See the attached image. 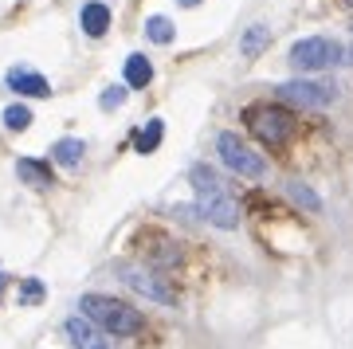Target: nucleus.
<instances>
[{"mask_svg": "<svg viewBox=\"0 0 353 349\" xmlns=\"http://www.w3.org/2000/svg\"><path fill=\"white\" fill-rule=\"evenodd\" d=\"M161 137H165V122H161V118H150V122L138 130L134 146H138V153H153L157 146H161Z\"/></svg>", "mask_w": 353, "mask_h": 349, "instance_id": "13", "label": "nucleus"}, {"mask_svg": "<svg viewBox=\"0 0 353 349\" xmlns=\"http://www.w3.org/2000/svg\"><path fill=\"white\" fill-rule=\"evenodd\" d=\"M153 79V63L145 55H130L126 59V87H145Z\"/></svg>", "mask_w": 353, "mask_h": 349, "instance_id": "15", "label": "nucleus"}, {"mask_svg": "<svg viewBox=\"0 0 353 349\" xmlns=\"http://www.w3.org/2000/svg\"><path fill=\"white\" fill-rule=\"evenodd\" d=\"M83 153H87V146H83L79 137H59V141L51 146V161L63 165V169H79V165H83Z\"/></svg>", "mask_w": 353, "mask_h": 349, "instance_id": "11", "label": "nucleus"}, {"mask_svg": "<svg viewBox=\"0 0 353 349\" xmlns=\"http://www.w3.org/2000/svg\"><path fill=\"white\" fill-rule=\"evenodd\" d=\"M79 24H83V32H87L90 39L106 36V28H110V8L106 4H83V12H79Z\"/></svg>", "mask_w": 353, "mask_h": 349, "instance_id": "10", "label": "nucleus"}, {"mask_svg": "<svg viewBox=\"0 0 353 349\" xmlns=\"http://www.w3.org/2000/svg\"><path fill=\"white\" fill-rule=\"evenodd\" d=\"M16 173H20V181L32 188H48L51 185V169L43 161H32V157H24V161H16Z\"/></svg>", "mask_w": 353, "mask_h": 349, "instance_id": "12", "label": "nucleus"}, {"mask_svg": "<svg viewBox=\"0 0 353 349\" xmlns=\"http://www.w3.org/2000/svg\"><path fill=\"white\" fill-rule=\"evenodd\" d=\"M67 337H71V346L75 349H110L106 341H102V334L94 330V322H90L87 314H83V318H67Z\"/></svg>", "mask_w": 353, "mask_h": 349, "instance_id": "8", "label": "nucleus"}, {"mask_svg": "<svg viewBox=\"0 0 353 349\" xmlns=\"http://www.w3.org/2000/svg\"><path fill=\"white\" fill-rule=\"evenodd\" d=\"M345 55L338 39H326V36H310V39H299L290 48V67L294 71H322L330 63H338Z\"/></svg>", "mask_w": 353, "mask_h": 349, "instance_id": "3", "label": "nucleus"}, {"mask_svg": "<svg viewBox=\"0 0 353 349\" xmlns=\"http://www.w3.org/2000/svg\"><path fill=\"white\" fill-rule=\"evenodd\" d=\"M192 188H196V208L208 224L216 228H236L240 224V208H236V200L228 197L224 181L208 169V165H192Z\"/></svg>", "mask_w": 353, "mask_h": 349, "instance_id": "1", "label": "nucleus"}, {"mask_svg": "<svg viewBox=\"0 0 353 349\" xmlns=\"http://www.w3.org/2000/svg\"><path fill=\"white\" fill-rule=\"evenodd\" d=\"M43 302V283L39 279H24V287H20V306H36Z\"/></svg>", "mask_w": 353, "mask_h": 349, "instance_id": "19", "label": "nucleus"}, {"mask_svg": "<svg viewBox=\"0 0 353 349\" xmlns=\"http://www.w3.org/2000/svg\"><path fill=\"white\" fill-rule=\"evenodd\" d=\"M267 43H271V28H267V24H252V28H248V36L240 39V51L248 55V59H255Z\"/></svg>", "mask_w": 353, "mask_h": 349, "instance_id": "14", "label": "nucleus"}, {"mask_svg": "<svg viewBox=\"0 0 353 349\" xmlns=\"http://www.w3.org/2000/svg\"><path fill=\"white\" fill-rule=\"evenodd\" d=\"M79 310L87 314L99 330H106L114 337H126V334H138L141 330V314L134 306H126V302L110 299V295H83Z\"/></svg>", "mask_w": 353, "mask_h": 349, "instance_id": "2", "label": "nucleus"}, {"mask_svg": "<svg viewBox=\"0 0 353 349\" xmlns=\"http://www.w3.org/2000/svg\"><path fill=\"white\" fill-rule=\"evenodd\" d=\"M4 126L24 134L28 126H32V110H28V106H8V110H4Z\"/></svg>", "mask_w": 353, "mask_h": 349, "instance_id": "18", "label": "nucleus"}, {"mask_svg": "<svg viewBox=\"0 0 353 349\" xmlns=\"http://www.w3.org/2000/svg\"><path fill=\"white\" fill-rule=\"evenodd\" d=\"M279 94L287 102H299V106H326L334 102V83H314V79H294V83H283Z\"/></svg>", "mask_w": 353, "mask_h": 349, "instance_id": "7", "label": "nucleus"}, {"mask_svg": "<svg viewBox=\"0 0 353 349\" xmlns=\"http://www.w3.org/2000/svg\"><path fill=\"white\" fill-rule=\"evenodd\" d=\"M345 4H350V8H353V0H345Z\"/></svg>", "mask_w": 353, "mask_h": 349, "instance_id": "24", "label": "nucleus"}, {"mask_svg": "<svg viewBox=\"0 0 353 349\" xmlns=\"http://www.w3.org/2000/svg\"><path fill=\"white\" fill-rule=\"evenodd\" d=\"M345 55H350V63H353V48H350V51H345Z\"/></svg>", "mask_w": 353, "mask_h": 349, "instance_id": "23", "label": "nucleus"}, {"mask_svg": "<svg viewBox=\"0 0 353 349\" xmlns=\"http://www.w3.org/2000/svg\"><path fill=\"white\" fill-rule=\"evenodd\" d=\"M216 146H220V161H224L232 173L248 177V181H259V177H263V157L248 150L236 134H220V141H216Z\"/></svg>", "mask_w": 353, "mask_h": 349, "instance_id": "5", "label": "nucleus"}, {"mask_svg": "<svg viewBox=\"0 0 353 349\" xmlns=\"http://www.w3.org/2000/svg\"><path fill=\"white\" fill-rule=\"evenodd\" d=\"M287 192H290V200H294V204H303V208H310V212H318V208H322V200H318L314 192L303 185V181H290Z\"/></svg>", "mask_w": 353, "mask_h": 349, "instance_id": "17", "label": "nucleus"}, {"mask_svg": "<svg viewBox=\"0 0 353 349\" xmlns=\"http://www.w3.org/2000/svg\"><path fill=\"white\" fill-rule=\"evenodd\" d=\"M181 4H185V8H196V4H201V0H181Z\"/></svg>", "mask_w": 353, "mask_h": 349, "instance_id": "21", "label": "nucleus"}, {"mask_svg": "<svg viewBox=\"0 0 353 349\" xmlns=\"http://www.w3.org/2000/svg\"><path fill=\"white\" fill-rule=\"evenodd\" d=\"M248 126H252V134L259 141H267V146H283L294 134V118L283 106H252L248 110Z\"/></svg>", "mask_w": 353, "mask_h": 349, "instance_id": "4", "label": "nucleus"}, {"mask_svg": "<svg viewBox=\"0 0 353 349\" xmlns=\"http://www.w3.org/2000/svg\"><path fill=\"white\" fill-rule=\"evenodd\" d=\"M0 295H4V275H0Z\"/></svg>", "mask_w": 353, "mask_h": 349, "instance_id": "22", "label": "nucleus"}, {"mask_svg": "<svg viewBox=\"0 0 353 349\" xmlns=\"http://www.w3.org/2000/svg\"><path fill=\"white\" fill-rule=\"evenodd\" d=\"M122 102H126V87H106L102 90V99H99V106L102 110H118Z\"/></svg>", "mask_w": 353, "mask_h": 349, "instance_id": "20", "label": "nucleus"}, {"mask_svg": "<svg viewBox=\"0 0 353 349\" xmlns=\"http://www.w3.org/2000/svg\"><path fill=\"white\" fill-rule=\"evenodd\" d=\"M118 275H122L130 287L138 290V295H145V299L165 302V306H173V302H176V290L169 287V283H161V279H157L153 271H145V267H134V263H118Z\"/></svg>", "mask_w": 353, "mask_h": 349, "instance_id": "6", "label": "nucleus"}, {"mask_svg": "<svg viewBox=\"0 0 353 349\" xmlns=\"http://www.w3.org/2000/svg\"><path fill=\"white\" fill-rule=\"evenodd\" d=\"M8 87L16 90V94H28V99H43V94H51V87H48V79L43 75H36V71H8Z\"/></svg>", "mask_w": 353, "mask_h": 349, "instance_id": "9", "label": "nucleus"}, {"mask_svg": "<svg viewBox=\"0 0 353 349\" xmlns=\"http://www.w3.org/2000/svg\"><path fill=\"white\" fill-rule=\"evenodd\" d=\"M145 36H150L153 43H173V24H169L165 16H150V20H145Z\"/></svg>", "mask_w": 353, "mask_h": 349, "instance_id": "16", "label": "nucleus"}]
</instances>
